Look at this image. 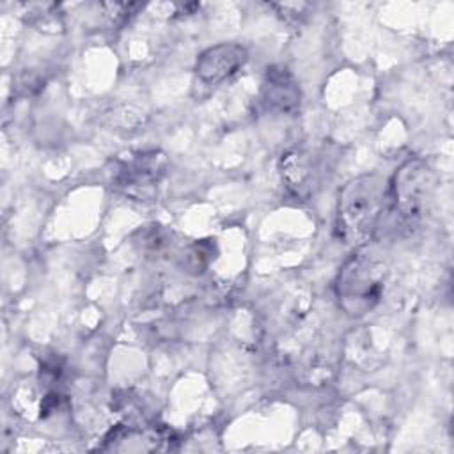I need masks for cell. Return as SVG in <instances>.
Instances as JSON below:
<instances>
[{
  "instance_id": "1",
  "label": "cell",
  "mask_w": 454,
  "mask_h": 454,
  "mask_svg": "<svg viewBox=\"0 0 454 454\" xmlns=\"http://www.w3.org/2000/svg\"><path fill=\"white\" fill-rule=\"evenodd\" d=\"M387 184L376 174H364L348 181L339 192L337 236L360 248L369 243L385 209Z\"/></svg>"
},
{
  "instance_id": "2",
  "label": "cell",
  "mask_w": 454,
  "mask_h": 454,
  "mask_svg": "<svg viewBox=\"0 0 454 454\" xmlns=\"http://www.w3.org/2000/svg\"><path fill=\"white\" fill-rule=\"evenodd\" d=\"M385 264L374 254L356 248L340 266L335 280V296L348 316H364L383 293Z\"/></svg>"
},
{
  "instance_id": "3",
  "label": "cell",
  "mask_w": 454,
  "mask_h": 454,
  "mask_svg": "<svg viewBox=\"0 0 454 454\" xmlns=\"http://www.w3.org/2000/svg\"><path fill=\"white\" fill-rule=\"evenodd\" d=\"M434 174L420 158L406 160L385 190V206L408 227L417 223L433 195Z\"/></svg>"
},
{
  "instance_id": "4",
  "label": "cell",
  "mask_w": 454,
  "mask_h": 454,
  "mask_svg": "<svg viewBox=\"0 0 454 454\" xmlns=\"http://www.w3.org/2000/svg\"><path fill=\"white\" fill-rule=\"evenodd\" d=\"M165 172L167 158L163 153H129L112 161L110 183L119 193L137 200H145L154 195V190Z\"/></svg>"
},
{
  "instance_id": "5",
  "label": "cell",
  "mask_w": 454,
  "mask_h": 454,
  "mask_svg": "<svg viewBox=\"0 0 454 454\" xmlns=\"http://www.w3.org/2000/svg\"><path fill=\"white\" fill-rule=\"evenodd\" d=\"M248 53L241 44L222 43L204 50L195 64L197 78L206 85H218L236 74L247 62Z\"/></svg>"
},
{
  "instance_id": "6",
  "label": "cell",
  "mask_w": 454,
  "mask_h": 454,
  "mask_svg": "<svg viewBox=\"0 0 454 454\" xmlns=\"http://www.w3.org/2000/svg\"><path fill=\"white\" fill-rule=\"evenodd\" d=\"M280 176L289 195L300 200L309 199L317 186V170L314 161L310 154L300 149H291L282 154Z\"/></svg>"
},
{
  "instance_id": "7",
  "label": "cell",
  "mask_w": 454,
  "mask_h": 454,
  "mask_svg": "<svg viewBox=\"0 0 454 454\" xmlns=\"http://www.w3.org/2000/svg\"><path fill=\"white\" fill-rule=\"evenodd\" d=\"M301 92L294 76L282 66L270 67L262 83V103L266 108L293 114L300 108Z\"/></svg>"
}]
</instances>
